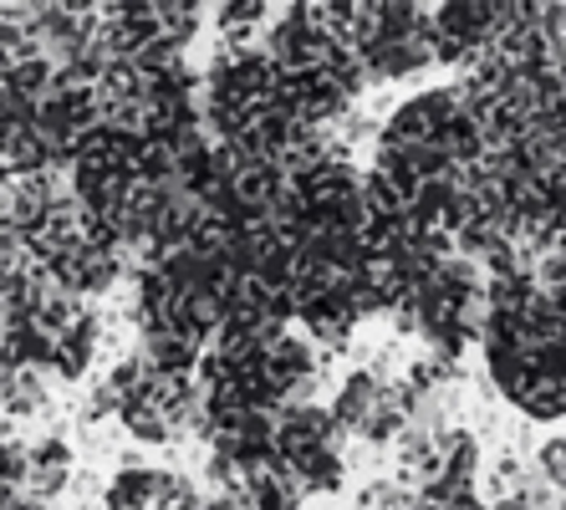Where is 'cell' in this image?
<instances>
[{"instance_id":"2","label":"cell","mask_w":566,"mask_h":510,"mask_svg":"<svg viewBox=\"0 0 566 510\" xmlns=\"http://www.w3.org/2000/svg\"><path fill=\"white\" fill-rule=\"evenodd\" d=\"M332 419L347 434V445H368V449H394L409 429V404H403V383L378 378L373 367L347 373L337 398H332Z\"/></svg>"},{"instance_id":"3","label":"cell","mask_w":566,"mask_h":510,"mask_svg":"<svg viewBox=\"0 0 566 510\" xmlns=\"http://www.w3.org/2000/svg\"><path fill=\"white\" fill-rule=\"evenodd\" d=\"M72 480H77V455H72V445H66V439L46 434V439H27V445H15L0 496L46 506V500L66 496V490H72Z\"/></svg>"},{"instance_id":"6","label":"cell","mask_w":566,"mask_h":510,"mask_svg":"<svg viewBox=\"0 0 566 510\" xmlns=\"http://www.w3.org/2000/svg\"><path fill=\"white\" fill-rule=\"evenodd\" d=\"M536 475L546 480L556 506L566 510V434H556V439H546V445L536 449Z\"/></svg>"},{"instance_id":"4","label":"cell","mask_w":566,"mask_h":510,"mask_svg":"<svg viewBox=\"0 0 566 510\" xmlns=\"http://www.w3.org/2000/svg\"><path fill=\"white\" fill-rule=\"evenodd\" d=\"M103 510H205L199 485L164 465H123L103 490Z\"/></svg>"},{"instance_id":"7","label":"cell","mask_w":566,"mask_h":510,"mask_svg":"<svg viewBox=\"0 0 566 510\" xmlns=\"http://www.w3.org/2000/svg\"><path fill=\"white\" fill-rule=\"evenodd\" d=\"M11 455H15V445L0 434V485H6V470H11Z\"/></svg>"},{"instance_id":"1","label":"cell","mask_w":566,"mask_h":510,"mask_svg":"<svg viewBox=\"0 0 566 510\" xmlns=\"http://www.w3.org/2000/svg\"><path fill=\"white\" fill-rule=\"evenodd\" d=\"M347 434L337 429L332 408L306 404V408H281L276 419V459L291 470V480L302 485V496H337L347 480Z\"/></svg>"},{"instance_id":"5","label":"cell","mask_w":566,"mask_h":510,"mask_svg":"<svg viewBox=\"0 0 566 510\" xmlns=\"http://www.w3.org/2000/svg\"><path fill=\"white\" fill-rule=\"evenodd\" d=\"M357 510H429V500L398 475H382V480H368L357 490Z\"/></svg>"}]
</instances>
